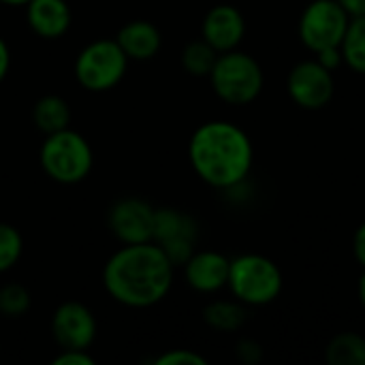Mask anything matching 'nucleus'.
<instances>
[{"label":"nucleus","instance_id":"f257e3e1","mask_svg":"<svg viewBox=\"0 0 365 365\" xmlns=\"http://www.w3.org/2000/svg\"><path fill=\"white\" fill-rule=\"evenodd\" d=\"M175 265L154 244H124L103 267V287L126 308H152L173 287Z\"/></svg>","mask_w":365,"mask_h":365},{"label":"nucleus","instance_id":"f03ea898","mask_svg":"<svg viewBox=\"0 0 365 365\" xmlns=\"http://www.w3.org/2000/svg\"><path fill=\"white\" fill-rule=\"evenodd\" d=\"M188 160L207 186L231 190L242 186L250 175L255 148L248 133L235 122L210 120L192 133Z\"/></svg>","mask_w":365,"mask_h":365},{"label":"nucleus","instance_id":"7ed1b4c3","mask_svg":"<svg viewBox=\"0 0 365 365\" xmlns=\"http://www.w3.org/2000/svg\"><path fill=\"white\" fill-rule=\"evenodd\" d=\"M227 289L248 308H261L276 302L284 289L282 269L265 255L246 252L231 259Z\"/></svg>","mask_w":365,"mask_h":365},{"label":"nucleus","instance_id":"20e7f679","mask_svg":"<svg viewBox=\"0 0 365 365\" xmlns=\"http://www.w3.org/2000/svg\"><path fill=\"white\" fill-rule=\"evenodd\" d=\"M38 160L49 180L64 186H73L90 175L94 165V152L88 139L68 126L64 130L45 135Z\"/></svg>","mask_w":365,"mask_h":365},{"label":"nucleus","instance_id":"39448f33","mask_svg":"<svg viewBox=\"0 0 365 365\" xmlns=\"http://www.w3.org/2000/svg\"><path fill=\"white\" fill-rule=\"evenodd\" d=\"M207 79L220 101L237 107L257 101L265 86V75L259 60L240 49L218 53V60Z\"/></svg>","mask_w":365,"mask_h":365},{"label":"nucleus","instance_id":"423d86ee","mask_svg":"<svg viewBox=\"0 0 365 365\" xmlns=\"http://www.w3.org/2000/svg\"><path fill=\"white\" fill-rule=\"evenodd\" d=\"M128 68V58L115 38H96L75 58V79L88 92H107L115 88Z\"/></svg>","mask_w":365,"mask_h":365},{"label":"nucleus","instance_id":"0eeeda50","mask_svg":"<svg viewBox=\"0 0 365 365\" xmlns=\"http://www.w3.org/2000/svg\"><path fill=\"white\" fill-rule=\"evenodd\" d=\"M351 17L338 0H312L299 15V41L312 53L327 47H340Z\"/></svg>","mask_w":365,"mask_h":365},{"label":"nucleus","instance_id":"6e6552de","mask_svg":"<svg viewBox=\"0 0 365 365\" xmlns=\"http://www.w3.org/2000/svg\"><path fill=\"white\" fill-rule=\"evenodd\" d=\"M199 237L197 220L175 207H158L154 218V244L167 255V259L175 267H184V263L195 255Z\"/></svg>","mask_w":365,"mask_h":365},{"label":"nucleus","instance_id":"1a4fd4ad","mask_svg":"<svg viewBox=\"0 0 365 365\" xmlns=\"http://www.w3.org/2000/svg\"><path fill=\"white\" fill-rule=\"evenodd\" d=\"M287 92L299 109L319 111L334 98V71L325 68L317 58L302 60L291 68L287 77Z\"/></svg>","mask_w":365,"mask_h":365},{"label":"nucleus","instance_id":"9d476101","mask_svg":"<svg viewBox=\"0 0 365 365\" xmlns=\"http://www.w3.org/2000/svg\"><path fill=\"white\" fill-rule=\"evenodd\" d=\"M156 210L137 197L118 199L109 210V229L120 244H145L154 240Z\"/></svg>","mask_w":365,"mask_h":365},{"label":"nucleus","instance_id":"9b49d317","mask_svg":"<svg viewBox=\"0 0 365 365\" xmlns=\"http://www.w3.org/2000/svg\"><path fill=\"white\" fill-rule=\"evenodd\" d=\"M51 336L60 349L88 351L96 338V319L88 306L79 302H64L51 317Z\"/></svg>","mask_w":365,"mask_h":365},{"label":"nucleus","instance_id":"f8f14e48","mask_svg":"<svg viewBox=\"0 0 365 365\" xmlns=\"http://www.w3.org/2000/svg\"><path fill=\"white\" fill-rule=\"evenodd\" d=\"M246 36V19L233 4L212 6L201 24V38H205L218 53L237 49Z\"/></svg>","mask_w":365,"mask_h":365},{"label":"nucleus","instance_id":"ddd939ff","mask_svg":"<svg viewBox=\"0 0 365 365\" xmlns=\"http://www.w3.org/2000/svg\"><path fill=\"white\" fill-rule=\"evenodd\" d=\"M229 265L222 252L216 250H195V255L184 263V278L186 284L197 293H218L227 287L229 280Z\"/></svg>","mask_w":365,"mask_h":365},{"label":"nucleus","instance_id":"4468645a","mask_svg":"<svg viewBox=\"0 0 365 365\" xmlns=\"http://www.w3.org/2000/svg\"><path fill=\"white\" fill-rule=\"evenodd\" d=\"M26 24L41 38H60L73 24L66 0H30L26 4Z\"/></svg>","mask_w":365,"mask_h":365},{"label":"nucleus","instance_id":"2eb2a0df","mask_svg":"<svg viewBox=\"0 0 365 365\" xmlns=\"http://www.w3.org/2000/svg\"><path fill=\"white\" fill-rule=\"evenodd\" d=\"M115 41L128 60L143 62V60L154 58L160 51L163 34L156 28V24H152L148 19H133L118 30Z\"/></svg>","mask_w":365,"mask_h":365},{"label":"nucleus","instance_id":"dca6fc26","mask_svg":"<svg viewBox=\"0 0 365 365\" xmlns=\"http://www.w3.org/2000/svg\"><path fill=\"white\" fill-rule=\"evenodd\" d=\"M203 321L218 334H235L248 321V306L233 299H216L203 308Z\"/></svg>","mask_w":365,"mask_h":365},{"label":"nucleus","instance_id":"f3484780","mask_svg":"<svg viewBox=\"0 0 365 365\" xmlns=\"http://www.w3.org/2000/svg\"><path fill=\"white\" fill-rule=\"evenodd\" d=\"M32 122L45 135L64 130L71 126V105L58 94H45L32 107Z\"/></svg>","mask_w":365,"mask_h":365},{"label":"nucleus","instance_id":"a211bd4d","mask_svg":"<svg viewBox=\"0 0 365 365\" xmlns=\"http://www.w3.org/2000/svg\"><path fill=\"white\" fill-rule=\"evenodd\" d=\"M325 361L329 365H365V338L355 331L334 336L325 349Z\"/></svg>","mask_w":365,"mask_h":365},{"label":"nucleus","instance_id":"6ab92c4d","mask_svg":"<svg viewBox=\"0 0 365 365\" xmlns=\"http://www.w3.org/2000/svg\"><path fill=\"white\" fill-rule=\"evenodd\" d=\"M342 62L357 75H365V15L351 17L340 43Z\"/></svg>","mask_w":365,"mask_h":365},{"label":"nucleus","instance_id":"aec40b11","mask_svg":"<svg viewBox=\"0 0 365 365\" xmlns=\"http://www.w3.org/2000/svg\"><path fill=\"white\" fill-rule=\"evenodd\" d=\"M182 66L188 75L192 77H210L216 60H218V51L205 41V38H195L190 41L184 49H182Z\"/></svg>","mask_w":365,"mask_h":365},{"label":"nucleus","instance_id":"412c9836","mask_svg":"<svg viewBox=\"0 0 365 365\" xmlns=\"http://www.w3.org/2000/svg\"><path fill=\"white\" fill-rule=\"evenodd\" d=\"M32 306V297L24 284L11 282L0 287V314L6 319H21L28 314Z\"/></svg>","mask_w":365,"mask_h":365},{"label":"nucleus","instance_id":"4be33fe9","mask_svg":"<svg viewBox=\"0 0 365 365\" xmlns=\"http://www.w3.org/2000/svg\"><path fill=\"white\" fill-rule=\"evenodd\" d=\"M24 252V237L21 233L9 225V222H0V274L13 269Z\"/></svg>","mask_w":365,"mask_h":365},{"label":"nucleus","instance_id":"5701e85b","mask_svg":"<svg viewBox=\"0 0 365 365\" xmlns=\"http://www.w3.org/2000/svg\"><path fill=\"white\" fill-rule=\"evenodd\" d=\"M156 365H207V359L201 357L195 351H186V349H173L167 351L163 355H158L154 359Z\"/></svg>","mask_w":365,"mask_h":365},{"label":"nucleus","instance_id":"b1692460","mask_svg":"<svg viewBox=\"0 0 365 365\" xmlns=\"http://www.w3.org/2000/svg\"><path fill=\"white\" fill-rule=\"evenodd\" d=\"M235 355L242 364L246 365H257L263 361V346L257 342V340H250V338H244L237 342L235 346Z\"/></svg>","mask_w":365,"mask_h":365},{"label":"nucleus","instance_id":"393cba45","mask_svg":"<svg viewBox=\"0 0 365 365\" xmlns=\"http://www.w3.org/2000/svg\"><path fill=\"white\" fill-rule=\"evenodd\" d=\"M53 365H94V357L83 349H60V355L51 359Z\"/></svg>","mask_w":365,"mask_h":365},{"label":"nucleus","instance_id":"a878e982","mask_svg":"<svg viewBox=\"0 0 365 365\" xmlns=\"http://www.w3.org/2000/svg\"><path fill=\"white\" fill-rule=\"evenodd\" d=\"M314 58L329 71H336L340 68L344 62H342V51L340 47H327V49H321L319 53H314Z\"/></svg>","mask_w":365,"mask_h":365},{"label":"nucleus","instance_id":"bb28decb","mask_svg":"<svg viewBox=\"0 0 365 365\" xmlns=\"http://www.w3.org/2000/svg\"><path fill=\"white\" fill-rule=\"evenodd\" d=\"M353 257L365 269V222H361L353 235Z\"/></svg>","mask_w":365,"mask_h":365},{"label":"nucleus","instance_id":"cd10ccee","mask_svg":"<svg viewBox=\"0 0 365 365\" xmlns=\"http://www.w3.org/2000/svg\"><path fill=\"white\" fill-rule=\"evenodd\" d=\"M9 68H11V49H9L6 41L0 36V83L9 75Z\"/></svg>","mask_w":365,"mask_h":365},{"label":"nucleus","instance_id":"c85d7f7f","mask_svg":"<svg viewBox=\"0 0 365 365\" xmlns=\"http://www.w3.org/2000/svg\"><path fill=\"white\" fill-rule=\"evenodd\" d=\"M338 4L346 11L349 17H361V15H365V0H338Z\"/></svg>","mask_w":365,"mask_h":365},{"label":"nucleus","instance_id":"c756f323","mask_svg":"<svg viewBox=\"0 0 365 365\" xmlns=\"http://www.w3.org/2000/svg\"><path fill=\"white\" fill-rule=\"evenodd\" d=\"M357 295H359L361 306L365 308V269H364V274H361V278H359V284H357Z\"/></svg>","mask_w":365,"mask_h":365},{"label":"nucleus","instance_id":"7c9ffc66","mask_svg":"<svg viewBox=\"0 0 365 365\" xmlns=\"http://www.w3.org/2000/svg\"><path fill=\"white\" fill-rule=\"evenodd\" d=\"M2 4H6V6H26L30 0H0Z\"/></svg>","mask_w":365,"mask_h":365}]
</instances>
